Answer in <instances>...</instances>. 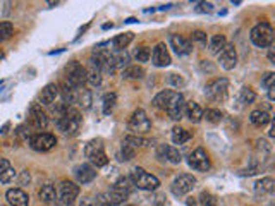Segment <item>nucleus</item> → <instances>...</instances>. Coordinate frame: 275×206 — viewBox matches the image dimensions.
<instances>
[{
	"instance_id": "1",
	"label": "nucleus",
	"mask_w": 275,
	"mask_h": 206,
	"mask_svg": "<svg viewBox=\"0 0 275 206\" xmlns=\"http://www.w3.org/2000/svg\"><path fill=\"white\" fill-rule=\"evenodd\" d=\"M81 122H83V117H81V113L78 112L76 109H71V107H69L67 112H65L60 119H57V127L64 134L74 136V134H78V131H79Z\"/></svg>"
},
{
	"instance_id": "2",
	"label": "nucleus",
	"mask_w": 275,
	"mask_h": 206,
	"mask_svg": "<svg viewBox=\"0 0 275 206\" xmlns=\"http://www.w3.org/2000/svg\"><path fill=\"white\" fill-rule=\"evenodd\" d=\"M250 38L255 47L258 48H268L274 43V28L268 22H260L256 24L250 33Z\"/></svg>"
},
{
	"instance_id": "3",
	"label": "nucleus",
	"mask_w": 275,
	"mask_h": 206,
	"mask_svg": "<svg viewBox=\"0 0 275 206\" xmlns=\"http://www.w3.org/2000/svg\"><path fill=\"white\" fill-rule=\"evenodd\" d=\"M131 182H133V186H136L138 189H141V191H155L160 186L158 179H157L155 175L145 172L141 167L133 169V172H131Z\"/></svg>"
},
{
	"instance_id": "4",
	"label": "nucleus",
	"mask_w": 275,
	"mask_h": 206,
	"mask_svg": "<svg viewBox=\"0 0 275 206\" xmlns=\"http://www.w3.org/2000/svg\"><path fill=\"white\" fill-rule=\"evenodd\" d=\"M84 156L91 162V165L98 167H105L109 163V158L105 155V150H103V143L101 139H93L84 146Z\"/></svg>"
},
{
	"instance_id": "5",
	"label": "nucleus",
	"mask_w": 275,
	"mask_h": 206,
	"mask_svg": "<svg viewBox=\"0 0 275 206\" xmlns=\"http://www.w3.org/2000/svg\"><path fill=\"white\" fill-rule=\"evenodd\" d=\"M65 83L71 84L76 90H81L83 84L86 83V69L76 60L69 62L65 65Z\"/></svg>"
},
{
	"instance_id": "6",
	"label": "nucleus",
	"mask_w": 275,
	"mask_h": 206,
	"mask_svg": "<svg viewBox=\"0 0 275 206\" xmlns=\"http://www.w3.org/2000/svg\"><path fill=\"white\" fill-rule=\"evenodd\" d=\"M127 127H129V131H133L134 136H141V134H146L152 129V120L146 115L145 110L138 109V110H134L133 115H131Z\"/></svg>"
},
{
	"instance_id": "7",
	"label": "nucleus",
	"mask_w": 275,
	"mask_h": 206,
	"mask_svg": "<svg viewBox=\"0 0 275 206\" xmlns=\"http://www.w3.org/2000/svg\"><path fill=\"white\" fill-rule=\"evenodd\" d=\"M205 94L210 98L212 101H225L229 94V81L225 77H218L212 83L206 84Z\"/></svg>"
},
{
	"instance_id": "8",
	"label": "nucleus",
	"mask_w": 275,
	"mask_h": 206,
	"mask_svg": "<svg viewBox=\"0 0 275 206\" xmlns=\"http://www.w3.org/2000/svg\"><path fill=\"white\" fill-rule=\"evenodd\" d=\"M184 107H186V101L184 96L177 91H172L169 98V103L165 107V112L169 113V117L172 120H181L182 115H184Z\"/></svg>"
},
{
	"instance_id": "9",
	"label": "nucleus",
	"mask_w": 275,
	"mask_h": 206,
	"mask_svg": "<svg viewBox=\"0 0 275 206\" xmlns=\"http://www.w3.org/2000/svg\"><path fill=\"white\" fill-rule=\"evenodd\" d=\"M57 196L62 206H71L74 203V199L79 196V186H76L74 182L62 181L57 189Z\"/></svg>"
},
{
	"instance_id": "10",
	"label": "nucleus",
	"mask_w": 275,
	"mask_h": 206,
	"mask_svg": "<svg viewBox=\"0 0 275 206\" xmlns=\"http://www.w3.org/2000/svg\"><path fill=\"white\" fill-rule=\"evenodd\" d=\"M55 145H57V137H55L54 134L38 132L29 137V146H31L35 151H48V150H52Z\"/></svg>"
},
{
	"instance_id": "11",
	"label": "nucleus",
	"mask_w": 275,
	"mask_h": 206,
	"mask_svg": "<svg viewBox=\"0 0 275 206\" xmlns=\"http://www.w3.org/2000/svg\"><path fill=\"white\" fill-rule=\"evenodd\" d=\"M196 187V179L191 174H181L174 179L170 189L176 196H186L188 192H191Z\"/></svg>"
},
{
	"instance_id": "12",
	"label": "nucleus",
	"mask_w": 275,
	"mask_h": 206,
	"mask_svg": "<svg viewBox=\"0 0 275 206\" xmlns=\"http://www.w3.org/2000/svg\"><path fill=\"white\" fill-rule=\"evenodd\" d=\"M188 165L191 167L193 170H196V172H206V170L210 169V158H208L205 150L198 148L189 155Z\"/></svg>"
},
{
	"instance_id": "13",
	"label": "nucleus",
	"mask_w": 275,
	"mask_h": 206,
	"mask_svg": "<svg viewBox=\"0 0 275 206\" xmlns=\"http://www.w3.org/2000/svg\"><path fill=\"white\" fill-rule=\"evenodd\" d=\"M218 64L225 71H232L237 65V52H236L234 45L227 43L220 52H218Z\"/></svg>"
},
{
	"instance_id": "14",
	"label": "nucleus",
	"mask_w": 275,
	"mask_h": 206,
	"mask_svg": "<svg viewBox=\"0 0 275 206\" xmlns=\"http://www.w3.org/2000/svg\"><path fill=\"white\" fill-rule=\"evenodd\" d=\"M150 57H152V62L155 67H167V65L172 62L170 60V54H169V50H167L165 43H157V47L153 48Z\"/></svg>"
},
{
	"instance_id": "15",
	"label": "nucleus",
	"mask_w": 275,
	"mask_h": 206,
	"mask_svg": "<svg viewBox=\"0 0 275 206\" xmlns=\"http://www.w3.org/2000/svg\"><path fill=\"white\" fill-rule=\"evenodd\" d=\"M29 122L33 124V127H37V129H45L48 126L47 113L41 110V107L38 103H33L31 109H29Z\"/></svg>"
},
{
	"instance_id": "16",
	"label": "nucleus",
	"mask_w": 275,
	"mask_h": 206,
	"mask_svg": "<svg viewBox=\"0 0 275 206\" xmlns=\"http://www.w3.org/2000/svg\"><path fill=\"white\" fill-rule=\"evenodd\" d=\"M170 47L174 48L177 55H188L193 52V43L188 38L181 37V35H172L170 37Z\"/></svg>"
},
{
	"instance_id": "17",
	"label": "nucleus",
	"mask_w": 275,
	"mask_h": 206,
	"mask_svg": "<svg viewBox=\"0 0 275 206\" xmlns=\"http://www.w3.org/2000/svg\"><path fill=\"white\" fill-rule=\"evenodd\" d=\"M74 175H76L79 184H90L95 177H97V170L88 163H81L74 169Z\"/></svg>"
},
{
	"instance_id": "18",
	"label": "nucleus",
	"mask_w": 275,
	"mask_h": 206,
	"mask_svg": "<svg viewBox=\"0 0 275 206\" xmlns=\"http://www.w3.org/2000/svg\"><path fill=\"white\" fill-rule=\"evenodd\" d=\"M5 198H7L9 205L11 206H28L29 205V198L22 189L14 187V189H9L5 192Z\"/></svg>"
},
{
	"instance_id": "19",
	"label": "nucleus",
	"mask_w": 275,
	"mask_h": 206,
	"mask_svg": "<svg viewBox=\"0 0 275 206\" xmlns=\"http://www.w3.org/2000/svg\"><path fill=\"white\" fill-rule=\"evenodd\" d=\"M158 156L162 160H167L169 163H172V165H179L181 163V153H179L177 148H174V146H169V145H162L158 150Z\"/></svg>"
},
{
	"instance_id": "20",
	"label": "nucleus",
	"mask_w": 275,
	"mask_h": 206,
	"mask_svg": "<svg viewBox=\"0 0 275 206\" xmlns=\"http://www.w3.org/2000/svg\"><path fill=\"white\" fill-rule=\"evenodd\" d=\"M16 179V170L14 167L9 163V160L0 158V182L2 184H9Z\"/></svg>"
},
{
	"instance_id": "21",
	"label": "nucleus",
	"mask_w": 275,
	"mask_h": 206,
	"mask_svg": "<svg viewBox=\"0 0 275 206\" xmlns=\"http://www.w3.org/2000/svg\"><path fill=\"white\" fill-rule=\"evenodd\" d=\"M59 93L62 94V100H64L62 103H65L67 107H71L73 103H76V100H78V90H76V88L71 86V84H67L65 81L62 83V86L59 88Z\"/></svg>"
},
{
	"instance_id": "22",
	"label": "nucleus",
	"mask_w": 275,
	"mask_h": 206,
	"mask_svg": "<svg viewBox=\"0 0 275 206\" xmlns=\"http://www.w3.org/2000/svg\"><path fill=\"white\" fill-rule=\"evenodd\" d=\"M184 113L193 124H198L203 120V109L198 105V103H195V101H188V103H186Z\"/></svg>"
},
{
	"instance_id": "23",
	"label": "nucleus",
	"mask_w": 275,
	"mask_h": 206,
	"mask_svg": "<svg viewBox=\"0 0 275 206\" xmlns=\"http://www.w3.org/2000/svg\"><path fill=\"white\" fill-rule=\"evenodd\" d=\"M57 96H59V86L57 84H47L40 93V101L43 103V105H52Z\"/></svg>"
},
{
	"instance_id": "24",
	"label": "nucleus",
	"mask_w": 275,
	"mask_h": 206,
	"mask_svg": "<svg viewBox=\"0 0 275 206\" xmlns=\"http://www.w3.org/2000/svg\"><path fill=\"white\" fill-rule=\"evenodd\" d=\"M272 117L267 110H253L250 115V122L256 127H265L267 124H270Z\"/></svg>"
},
{
	"instance_id": "25",
	"label": "nucleus",
	"mask_w": 275,
	"mask_h": 206,
	"mask_svg": "<svg viewBox=\"0 0 275 206\" xmlns=\"http://www.w3.org/2000/svg\"><path fill=\"white\" fill-rule=\"evenodd\" d=\"M170 137H172V143H174V145H184V143H188L189 139H191V132H189L188 129H184V127L176 126L174 129H172Z\"/></svg>"
},
{
	"instance_id": "26",
	"label": "nucleus",
	"mask_w": 275,
	"mask_h": 206,
	"mask_svg": "<svg viewBox=\"0 0 275 206\" xmlns=\"http://www.w3.org/2000/svg\"><path fill=\"white\" fill-rule=\"evenodd\" d=\"M274 187H275V182L272 177H263L255 184V191L258 194H270V192H274Z\"/></svg>"
},
{
	"instance_id": "27",
	"label": "nucleus",
	"mask_w": 275,
	"mask_h": 206,
	"mask_svg": "<svg viewBox=\"0 0 275 206\" xmlns=\"http://www.w3.org/2000/svg\"><path fill=\"white\" fill-rule=\"evenodd\" d=\"M40 199L45 203V205H50V203L57 201V191L52 184H45L43 187L40 189Z\"/></svg>"
},
{
	"instance_id": "28",
	"label": "nucleus",
	"mask_w": 275,
	"mask_h": 206,
	"mask_svg": "<svg viewBox=\"0 0 275 206\" xmlns=\"http://www.w3.org/2000/svg\"><path fill=\"white\" fill-rule=\"evenodd\" d=\"M131 187H133V182H131L129 177H120L119 181L114 184V191L119 192V194H122L124 198H127V196L131 194Z\"/></svg>"
},
{
	"instance_id": "29",
	"label": "nucleus",
	"mask_w": 275,
	"mask_h": 206,
	"mask_svg": "<svg viewBox=\"0 0 275 206\" xmlns=\"http://www.w3.org/2000/svg\"><path fill=\"white\" fill-rule=\"evenodd\" d=\"M133 33H124V35H117L116 38L112 40V45H114V48H117V50H124V48L127 47V45L133 41Z\"/></svg>"
},
{
	"instance_id": "30",
	"label": "nucleus",
	"mask_w": 275,
	"mask_h": 206,
	"mask_svg": "<svg viewBox=\"0 0 275 206\" xmlns=\"http://www.w3.org/2000/svg\"><path fill=\"white\" fill-rule=\"evenodd\" d=\"M227 45V40H225V37L224 35H215V37H212L210 38V43H208V48H210V52L212 54H217L218 55V52L222 50V48Z\"/></svg>"
},
{
	"instance_id": "31",
	"label": "nucleus",
	"mask_w": 275,
	"mask_h": 206,
	"mask_svg": "<svg viewBox=\"0 0 275 206\" xmlns=\"http://www.w3.org/2000/svg\"><path fill=\"white\" fill-rule=\"evenodd\" d=\"M145 76V71L138 65H129L122 71V77L124 79H141Z\"/></svg>"
},
{
	"instance_id": "32",
	"label": "nucleus",
	"mask_w": 275,
	"mask_h": 206,
	"mask_svg": "<svg viewBox=\"0 0 275 206\" xmlns=\"http://www.w3.org/2000/svg\"><path fill=\"white\" fill-rule=\"evenodd\" d=\"M170 94H172V90L160 91V93L157 94L155 98H153V105H155L157 109H162V110H165L167 103H169V98H170Z\"/></svg>"
},
{
	"instance_id": "33",
	"label": "nucleus",
	"mask_w": 275,
	"mask_h": 206,
	"mask_svg": "<svg viewBox=\"0 0 275 206\" xmlns=\"http://www.w3.org/2000/svg\"><path fill=\"white\" fill-rule=\"evenodd\" d=\"M203 119L210 124H218L222 119H224V113L217 109H206L205 112H203Z\"/></svg>"
},
{
	"instance_id": "34",
	"label": "nucleus",
	"mask_w": 275,
	"mask_h": 206,
	"mask_svg": "<svg viewBox=\"0 0 275 206\" xmlns=\"http://www.w3.org/2000/svg\"><path fill=\"white\" fill-rule=\"evenodd\" d=\"M124 145L131 146V148H143V146H148L150 141L148 139H145V137H141V136H126Z\"/></svg>"
},
{
	"instance_id": "35",
	"label": "nucleus",
	"mask_w": 275,
	"mask_h": 206,
	"mask_svg": "<svg viewBox=\"0 0 275 206\" xmlns=\"http://www.w3.org/2000/svg\"><path fill=\"white\" fill-rule=\"evenodd\" d=\"M86 83H90L91 86H100L101 84V73L98 71V69L91 67L86 69Z\"/></svg>"
},
{
	"instance_id": "36",
	"label": "nucleus",
	"mask_w": 275,
	"mask_h": 206,
	"mask_svg": "<svg viewBox=\"0 0 275 206\" xmlns=\"http://www.w3.org/2000/svg\"><path fill=\"white\" fill-rule=\"evenodd\" d=\"M76 103H79L81 109L88 110L91 107V94L88 90H78V100Z\"/></svg>"
},
{
	"instance_id": "37",
	"label": "nucleus",
	"mask_w": 275,
	"mask_h": 206,
	"mask_svg": "<svg viewBox=\"0 0 275 206\" xmlns=\"http://www.w3.org/2000/svg\"><path fill=\"white\" fill-rule=\"evenodd\" d=\"M255 98H256V94H255V91L251 90V88H243L241 90V93H239V103H243V105H250V103H253Z\"/></svg>"
},
{
	"instance_id": "38",
	"label": "nucleus",
	"mask_w": 275,
	"mask_h": 206,
	"mask_svg": "<svg viewBox=\"0 0 275 206\" xmlns=\"http://www.w3.org/2000/svg\"><path fill=\"white\" fill-rule=\"evenodd\" d=\"M12 33H14V24H12V22H7V21L0 22V41L11 38Z\"/></svg>"
},
{
	"instance_id": "39",
	"label": "nucleus",
	"mask_w": 275,
	"mask_h": 206,
	"mask_svg": "<svg viewBox=\"0 0 275 206\" xmlns=\"http://www.w3.org/2000/svg\"><path fill=\"white\" fill-rule=\"evenodd\" d=\"M116 101H117L116 93L105 94V98H103V113H107V115H109V113L114 110V107H116Z\"/></svg>"
},
{
	"instance_id": "40",
	"label": "nucleus",
	"mask_w": 275,
	"mask_h": 206,
	"mask_svg": "<svg viewBox=\"0 0 275 206\" xmlns=\"http://www.w3.org/2000/svg\"><path fill=\"white\" fill-rule=\"evenodd\" d=\"M198 199H199V203H201V206H217L218 205L217 198L208 191H203Z\"/></svg>"
},
{
	"instance_id": "41",
	"label": "nucleus",
	"mask_w": 275,
	"mask_h": 206,
	"mask_svg": "<svg viewBox=\"0 0 275 206\" xmlns=\"http://www.w3.org/2000/svg\"><path fill=\"white\" fill-rule=\"evenodd\" d=\"M127 62H129V55H127L126 50H120L119 54H114V64H116V69L122 67V65H127Z\"/></svg>"
},
{
	"instance_id": "42",
	"label": "nucleus",
	"mask_w": 275,
	"mask_h": 206,
	"mask_svg": "<svg viewBox=\"0 0 275 206\" xmlns=\"http://www.w3.org/2000/svg\"><path fill=\"white\" fill-rule=\"evenodd\" d=\"M150 55H152V52H150L148 47H139L134 52V58H136L138 62H148Z\"/></svg>"
},
{
	"instance_id": "43",
	"label": "nucleus",
	"mask_w": 275,
	"mask_h": 206,
	"mask_svg": "<svg viewBox=\"0 0 275 206\" xmlns=\"http://www.w3.org/2000/svg\"><path fill=\"white\" fill-rule=\"evenodd\" d=\"M119 158L124 160V162H129V160H133L134 158V150L131 148V146H127V145H122L120 153H119Z\"/></svg>"
},
{
	"instance_id": "44",
	"label": "nucleus",
	"mask_w": 275,
	"mask_h": 206,
	"mask_svg": "<svg viewBox=\"0 0 275 206\" xmlns=\"http://www.w3.org/2000/svg\"><path fill=\"white\" fill-rule=\"evenodd\" d=\"M261 86L265 88V90H270V88L275 86V73H267L263 76V79H261Z\"/></svg>"
},
{
	"instance_id": "45",
	"label": "nucleus",
	"mask_w": 275,
	"mask_h": 206,
	"mask_svg": "<svg viewBox=\"0 0 275 206\" xmlns=\"http://www.w3.org/2000/svg\"><path fill=\"white\" fill-rule=\"evenodd\" d=\"M214 11V4L210 2H199L198 7H196V12H212Z\"/></svg>"
},
{
	"instance_id": "46",
	"label": "nucleus",
	"mask_w": 275,
	"mask_h": 206,
	"mask_svg": "<svg viewBox=\"0 0 275 206\" xmlns=\"http://www.w3.org/2000/svg\"><path fill=\"white\" fill-rule=\"evenodd\" d=\"M193 41H196V43H201V45H206V35L203 31H195V33H193Z\"/></svg>"
},
{
	"instance_id": "47",
	"label": "nucleus",
	"mask_w": 275,
	"mask_h": 206,
	"mask_svg": "<svg viewBox=\"0 0 275 206\" xmlns=\"http://www.w3.org/2000/svg\"><path fill=\"white\" fill-rule=\"evenodd\" d=\"M169 81L174 84V86H182V84H184V79H182V77H177L176 74H170Z\"/></svg>"
},
{
	"instance_id": "48",
	"label": "nucleus",
	"mask_w": 275,
	"mask_h": 206,
	"mask_svg": "<svg viewBox=\"0 0 275 206\" xmlns=\"http://www.w3.org/2000/svg\"><path fill=\"white\" fill-rule=\"evenodd\" d=\"M79 206H100V201H98V199L95 201V199H91V198H86L79 203Z\"/></svg>"
},
{
	"instance_id": "49",
	"label": "nucleus",
	"mask_w": 275,
	"mask_h": 206,
	"mask_svg": "<svg viewBox=\"0 0 275 206\" xmlns=\"http://www.w3.org/2000/svg\"><path fill=\"white\" fill-rule=\"evenodd\" d=\"M26 182H29V172H28V170H24V172H22V175H21V184L24 186Z\"/></svg>"
},
{
	"instance_id": "50",
	"label": "nucleus",
	"mask_w": 275,
	"mask_h": 206,
	"mask_svg": "<svg viewBox=\"0 0 275 206\" xmlns=\"http://www.w3.org/2000/svg\"><path fill=\"white\" fill-rule=\"evenodd\" d=\"M268 98H270L272 101L275 100V86H274V88H270V90H268Z\"/></svg>"
},
{
	"instance_id": "51",
	"label": "nucleus",
	"mask_w": 275,
	"mask_h": 206,
	"mask_svg": "<svg viewBox=\"0 0 275 206\" xmlns=\"http://www.w3.org/2000/svg\"><path fill=\"white\" fill-rule=\"evenodd\" d=\"M100 206H116L112 203H107V201H100Z\"/></svg>"
},
{
	"instance_id": "52",
	"label": "nucleus",
	"mask_w": 275,
	"mask_h": 206,
	"mask_svg": "<svg viewBox=\"0 0 275 206\" xmlns=\"http://www.w3.org/2000/svg\"><path fill=\"white\" fill-rule=\"evenodd\" d=\"M4 58V52H2V48H0V60Z\"/></svg>"
},
{
	"instance_id": "53",
	"label": "nucleus",
	"mask_w": 275,
	"mask_h": 206,
	"mask_svg": "<svg viewBox=\"0 0 275 206\" xmlns=\"http://www.w3.org/2000/svg\"><path fill=\"white\" fill-rule=\"evenodd\" d=\"M126 206H133V205H126Z\"/></svg>"
}]
</instances>
